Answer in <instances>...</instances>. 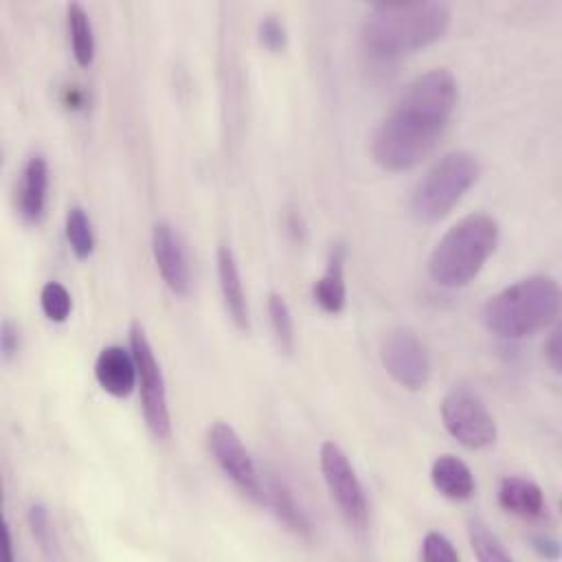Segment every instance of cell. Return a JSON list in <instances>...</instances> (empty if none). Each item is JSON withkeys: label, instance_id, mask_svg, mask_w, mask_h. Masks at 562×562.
Listing matches in <instances>:
<instances>
[{"label": "cell", "instance_id": "obj_1", "mask_svg": "<svg viewBox=\"0 0 562 562\" xmlns=\"http://www.w3.org/2000/svg\"><path fill=\"white\" fill-rule=\"evenodd\" d=\"M457 97V79L446 68H430L408 81L373 130V160L386 171L419 165L443 136Z\"/></svg>", "mask_w": 562, "mask_h": 562}, {"label": "cell", "instance_id": "obj_2", "mask_svg": "<svg viewBox=\"0 0 562 562\" xmlns=\"http://www.w3.org/2000/svg\"><path fill=\"white\" fill-rule=\"evenodd\" d=\"M450 7L443 2L373 4L360 26V40L371 57L397 59L437 42L450 26Z\"/></svg>", "mask_w": 562, "mask_h": 562}, {"label": "cell", "instance_id": "obj_3", "mask_svg": "<svg viewBox=\"0 0 562 562\" xmlns=\"http://www.w3.org/2000/svg\"><path fill=\"white\" fill-rule=\"evenodd\" d=\"M560 312V285L549 274H529L503 288L483 307L485 327L505 340H522L549 327Z\"/></svg>", "mask_w": 562, "mask_h": 562}, {"label": "cell", "instance_id": "obj_4", "mask_svg": "<svg viewBox=\"0 0 562 562\" xmlns=\"http://www.w3.org/2000/svg\"><path fill=\"white\" fill-rule=\"evenodd\" d=\"M498 244V222L487 213H470L454 222L435 244L428 274L437 285L463 288L485 266Z\"/></svg>", "mask_w": 562, "mask_h": 562}, {"label": "cell", "instance_id": "obj_5", "mask_svg": "<svg viewBox=\"0 0 562 562\" xmlns=\"http://www.w3.org/2000/svg\"><path fill=\"white\" fill-rule=\"evenodd\" d=\"M481 167L474 154L465 149H454L443 154L417 182L411 209L419 222L443 220L465 191L479 180Z\"/></svg>", "mask_w": 562, "mask_h": 562}, {"label": "cell", "instance_id": "obj_6", "mask_svg": "<svg viewBox=\"0 0 562 562\" xmlns=\"http://www.w3.org/2000/svg\"><path fill=\"white\" fill-rule=\"evenodd\" d=\"M130 349L136 362V382L140 389V406L143 417L147 422L149 432L165 441L171 435V417L167 404V386L160 371V364L154 356L151 342L140 323H132L130 327Z\"/></svg>", "mask_w": 562, "mask_h": 562}, {"label": "cell", "instance_id": "obj_7", "mask_svg": "<svg viewBox=\"0 0 562 562\" xmlns=\"http://www.w3.org/2000/svg\"><path fill=\"white\" fill-rule=\"evenodd\" d=\"M441 422L450 437L470 450H481L496 441V422L481 395L470 386L459 384L443 395Z\"/></svg>", "mask_w": 562, "mask_h": 562}, {"label": "cell", "instance_id": "obj_8", "mask_svg": "<svg viewBox=\"0 0 562 562\" xmlns=\"http://www.w3.org/2000/svg\"><path fill=\"white\" fill-rule=\"evenodd\" d=\"M318 459H321V472L329 490V496L338 505L347 525L356 533H364L369 525V503L349 457L338 443L325 441L321 446Z\"/></svg>", "mask_w": 562, "mask_h": 562}, {"label": "cell", "instance_id": "obj_9", "mask_svg": "<svg viewBox=\"0 0 562 562\" xmlns=\"http://www.w3.org/2000/svg\"><path fill=\"white\" fill-rule=\"evenodd\" d=\"M206 448L220 470L246 494L250 501L266 505L263 496V481L259 479V472L244 448L239 435L235 428L226 422H215L206 430Z\"/></svg>", "mask_w": 562, "mask_h": 562}, {"label": "cell", "instance_id": "obj_10", "mask_svg": "<svg viewBox=\"0 0 562 562\" xmlns=\"http://www.w3.org/2000/svg\"><path fill=\"white\" fill-rule=\"evenodd\" d=\"M386 373L404 389L419 391L430 378V356L415 331L406 327L389 329L380 345Z\"/></svg>", "mask_w": 562, "mask_h": 562}, {"label": "cell", "instance_id": "obj_11", "mask_svg": "<svg viewBox=\"0 0 562 562\" xmlns=\"http://www.w3.org/2000/svg\"><path fill=\"white\" fill-rule=\"evenodd\" d=\"M151 255L167 288L178 296H187L191 290V270L187 252L182 248L178 233L165 220H158L151 226Z\"/></svg>", "mask_w": 562, "mask_h": 562}, {"label": "cell", "instance_id": "obj_12", "mask_svg": "<svg viewBox=\"0 0 562 562\" xmlns=\"http://www.w3.org/2000/svg\"><path fill=\"white\" fill-rule=\"evenodd\" d=\"M48 191V162L42 154L29 156L15 189V206L24 222L37 224L44 217Z\"/></svg>", "mask_w": 562, "mask_h": 562}, {"label": "cell", "instance_id": "obj_13", "mask_svg": "<svg viewBox=\"0 0 562 562\" xmlns=\"http://www.w3.org/2000/svg\"><path fill=\"white\" fill-rule=\"evenodd\" d=\"M94 378L105 393L127 397L136 386V362L132 349L127 351L121 345L103 347L94 360Z\"/></svg>", "mask_w": 562, "mask_h": 562}, {"label": "cell", "instance_id": "obj_14", "mask_svg": "<svg viewBox=\"0 0 562 562\" xmlns=\"http://www.w3.org/2000/svg\"><path fill=\"white\" fill-rule=\"evenodd\" d=\"M215 263H217V281H220V292H222L226 312L237 329L248 331L250 329L248 301H246L239 266H237V259H235V252L231 250V246H226V244L217 246Z\"/></svg>", "mask_w": 562, "mask_h": 562}, {"label": "cell", "instance_id": "obj_15", "mask_svg": "<svg viewBox=\"0 0 562 562\" xmlns=\"http://www.w3.org/2000/svg\"><path fill=\"white\" fill-rule=\"evenodd\" d=\"M345 261H347V250L342 244H334L327 257L325 272L312 288L314 303L327 312V314H338L345 307L347 301V285H345Z\"/></svg>", "mask_w": 562, "mask_h": 562}, {"label": "cell", "instance_id": "obj_16", "mask_svg": "<svg viewBox=\"0 0 562 562\" xmlns=\"http://www.w3.org/2000/svg\"><path fill=\"white\" fill-rule=\"evenodd\" d=\"M263 496H266V505L274 512L279 522L285 525V529L303 538L312 533V522L307 514L303 512V507L299 505V501L294 498L292 490L283 479L268 474L263 481Z\"/></svg>", "mask_w": 562, "mask_h": 562}, {"label": "cell", "instance_id": "obj_17", "mask_svg": "<svg viewBox=\"0 0 562 562\" xmlns=\"http://www.w3.org/2000/svg\"><path fill=\"white\" fill-rule=\"evenodd\" d=\"M430 481L439 494L452 501H468L476 487L472 470L454 454H441L432 461Z\"/></svg>", "mask_w": 562, "mask_h": 562}, {"label": "cell", "instance_id": "obj_18", "mask_svg": "<svg viewBox=\"0 0 562 562\" xmlns=\"http://www.w3.org/2000/svg\"><path fill=\"white\" fill-rule=\"evenodd\" d=\"M498 505L516 516L538 518L544 512V494L531 479L505 476L498 485Z\"/></svg>", "mask_w": 562, "mask_h": 562}, {"label": "cell", "instance_id": "obj_19", "mask_svg": "<svg viewBox=\"0 0 562 562\" xmlns=\"http://www.w3.org/2000/svg\"><path fill=\"white\" fill-rule=\"evenodd\" d=\"M66 20H68L72 55L77 64L86 68L94 59V31H92L90 15L79 2H70L66 7Z\"/></svg>", "mask_w": 562, "mask_h": 562}, {"label": "cell", "instance_id": "obj_20", "mask_svg": "<svg viewBox=\"0 0 562 562\" xmlns=\"http://www.w3.org/2000/svg\"><path fill=\"white\" fill-rule=\"evenodd\" d=\"M66 239L77 259H88L94 250V233L88 213L75 204L66 213Z\"/></svg>", "mask_w": 562, "mask_h": 562}, {"label": "cell", "instance_id": "obj_21", "mask_svg": "<svg viewBox=\"0 0 562 562\" xmlns=\"http://www.w3.org/2000/svg\"><path fill=\"white\" fill-rule=\"evenodd\" d=\"M468 536H470L472 551H474V555L481 562H505V560H512L509 551L503 547L498 536L481 518H472L468 522Z\"/></svg>", "mask_w": 562, "mask_h": 562}, {"label": "cell", "instance_id": "obj_22", "mask_svg": "<svg viewBox=\"0 0 562 562\" xmlns=\"http://www.w3.org/2000/svg\"><path fill=\"white\" fill-rule=\"evenodd\" d=\"M268 316H270V325H272L274 340H277L279 349L290 356L294 351V345H296L294 323H292L290 307H288L285 299L279 292L268 294Z\"/></svg>", "mask_w": 562, "mask_h": 562}, {"label": "cell", "instance_id": "obj_23", "mask_svg": "<svg viewBox=\"0 0 562 562\" xmlns=\"http://www.w3.org/2000/svg\"><path fill=\"white\" fill-rule=\"evenodd\" d=\"M29 527H31V533L37 540L40 549L48 558H61L59 544H57V538H55V531H53V525H50L48 509L42 503H35V505L29 507Z\"/></svg>", "mask_w": 562, "mask_h": 562}, {"label": "cell", "instance_id": "obj_24", "mask_svg": "<svg viewBox=\"0 0 562 562\" xmlns=\"http://www.w3.org/2000/svg\"><path fill=\"white\" fill-rule=\"evenodd\" d=\"M40 303H42L44 316L53 323H64L70 316V310H72V301H70L68 290L57 281L44 283V288L40 292Z\"/></svg>", "mask_w": 562, "mask_h": 562}, {"label": "cell", "instance_id": "obj_25", "mask_svg": "<svg viewBox=\"0 0 562 562\" xmlns=\"http://www.w3.org/2000/svg\"><path fill=\"white\" fill-rule=\"evenodd\" d=\"M257 35H259V44L263 48H268L270 53H281L288 46L285 24L274 13H268L261 18V22L257 26Z\"/></svg>", "mask_w": 562, "mask_h": 562}, {"label": "cell", "instance_id": "obj_26", "mask_svg": "<svg viewBox=\"0 0 562 562\" xmlns=\"http://www.w3.org/2000/svg\"><path fill=\"white\" fill-rule=\"evenodd\" d=\"M422 560H426V562H457L459 553L443 533L428 531L422 540Z\"/></svg>", "mask_w": 562, "mask_h": 562}, {"label": "cell", "instance_id": "obj_27", "mask_svg": "<svg viewBox=\"0 0 562 562\" xmlns=\"http://www.w3.org/2000/svg\"><path fill=\"white\" fill-rule=\"evenodd\" d=\"M0 349H2L4 362H9L20 349V329L9 318H4L0 325Z\"/></svg>", "mask_w": 562, "mask_h": 562}, {"label": "cell", "instance_id": "obj_28", "mask_svg": "<svg viewBox=\"0 0 562 562\" xmlns=\"http://www.w3.org/2000/svg\"><path fill=\"white\" fill-rule=\"evenodd\" d=\"M544 356H547V362L551 364V369L555 373H560V367H562V345H560V327H555L544 345Z\"/></svg>", "mask_w": 562, "mask_h": 562}, {"label": "cell", "instance_id": "obj_29", "mask_svg": "<svg viewBox=\"0 0 562 562\" xmlns=\"http://www.w3.org/2000/svg\"><path fill=\"white\" fill-rule=\"evenodd\" d=\"M533 547L540 555L544 558H558L560 555V549H558V542L555 540H549V538H533Z\"/></svg>", "mask_w": 562, "mask_h": 562}]
</instances>
